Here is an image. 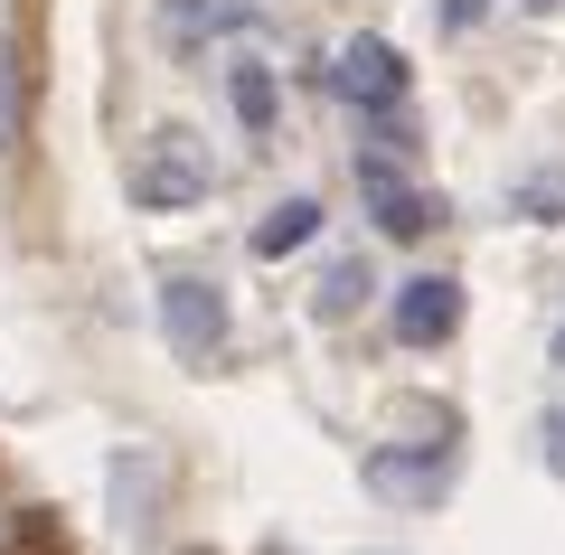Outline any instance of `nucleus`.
Masks as SVG:
<instances>
[{
    "label": "nucleus",
    "instance_id": "obj_4",
    "mask_svg": "<svg viewBox=\"0 0 565 555\" xmlns=\"http://www.w3.org/2000/svg\"><path fill=\"white\" fill-rule=\"evenodd\" d=\"M255 20H264V0H161V47L199 57L217 39H245Z\"/></svg>",
    "mask_w": 565,
    "mask_h": 555
},
{
    "label": "nucleus",
    "instance_id": "obj_11",
    "mask_svg": "<svg viewBox=\"0 0 565 555\" xmlns=\"http://www.w3.org/2000/svg\"><path fill=\"white\" fill-rule=\"evenodd\" d=\"M537 442H546V471L565 480V405H546V424H537Z\"/></svg>",
    "mask_w": 565,
    "mask_h": 555
},
{
    "label": "nucleus",
    "instance_id": "obj_12",
    "mask_svg": "<svg viewBox=\"0 0 565 555\" xmlns=\"http://www.w3.org/2000/svg\"><path fill=\"white\" fill-rule=\"evenodd\" d=\"M0 132H10V57H0Z\"/></svg>",
    "mask_w": 565,
    "mask_h": 555
},
{
    "label": "nucleus",
    "instance_id": "obj_7",
    "mask_svg": "<svg viewBox=\"0 0 565 555\" xmlns=\"http://www.w3.org/2000/svg\"><path fill=\"white\" fill-rule=\"evenodd\" d=\"M444 480H452V452H444V442H424V452L377 442V452H367V490H386V499H434Z\"/></svg>",
    "mask_w": 565,
    "mask_h": 555
},
{
    "label": "nucleus",
    "instance_id": "obj_13",
    "mask_svg": "<svg viewBox=\"0 0 565 555\" xmlns=\"http://www.w3.org/2000/svg\"><path fill=\"white\" fill-rule=\"evenodd\" d=\"M10 546H20V517H10V509H0V555H10Z\"/></svg>",
    "mask_w": 565,
    "mask_h": 555
},
{
    "label": "nucleus",
    "instance_id": "obj_8",
    "mask_svg": "<svg viewBox=\"0 0 565 555\" xmlns=\"http://www.w3.org/2000/svg\"><path fill=\"white\" fill-rule=\"evenodd\" d=\"M311 236H321V207H311V199H274V207H264V226H255V255L282 264V255H302Z\"/></svg>",
    "mask_w": 565,
    "mask_h": 555
},
{
    "label": "nucleus",
    "instance_id": "obj_2",
    "mask_svg": "<svg viewBox=\"0 0 565 555\" xmlns=\"http://www.w3.org/2000/svg\"><path fill=\"white\" fill-rule=\"evenodd\" d=\"M161 330L180 357H217L226 349V292L207 274H170L161 282Z\"/></svg>",
    "mask_w": 565,
    "mask_h": 555
},
{
    "label": "nucleus",
    "instance_id": "obj_14",
    "mask_svg": "<svg viewBox=\"0 0 565 555\" xmlns=\"http://www.w3.org/2000/svg\"><path fill=\"white\" fill-rule=\"evenodd\" d=\"M556 367H565V320H556Z\"/></svg>",
    "mask_w": 565,
    "mask_h": 555
},
{
    "label": "nucleus",
    "instance_id": "obj_9",
    "mask_svg": "<svg viewBox=\"0 0 565 555\" xmlns=\"http://www.w3.org/2000/svg\"><path fill=\"white\" fill-rule=\"evenodd\" d=\"M226 104H236V122H245V132H274V114H282L274 66H264V57H236V66H226Z\"/></svg>",
    "mask_w": 565,
    "mask_h": 555
},
{
    "label": "nucleus",
    "instance_id": "obj_6",
    "mask_svg": "<svg viewBox=\"0 0 565 555\" xmlns=\"http://www.w3.org/2000/svg\"><path fill=\"white\" fill-rule=\"evenodd\" d=\"M452 330H462V282L452 274H415L396 292V339L405 349H444Z\"/></svg>",
    "mask_w": 565,
    "mask_h": 555
},
{
    "label": "nucleus",
    "instance_id": "obj_5",
    "mask_svg": "<svg viewBox=\"0 0 565 555\" xmlns=\"http://www.w3.org/2000/svg\"><path fill=\"white\" fill-rule=\"evenodd\" d=\"M359 199L377 207V226H386V236H424V226L444 217V207H434V199L415 189V179L396 170V151H367V160H359Z\"/></svg>",
    "mask_w": 565,
    "mask_h": 555
},
{
    "label": "nucleus",
    "instance_id": "obj_1",
    "mask_svg": "<svg viewBox=\"0 0 565 555\" xmlns=\"http://www.w3.org/2000/svg\"><path fill=\"white\" fill-rule=\"evenodd\" d=\"M217 189V151H207L189 122H161V132L132 151V207H199Z\"/></svg>",
    "mask_w": 565,
    "mask_h": 555
},
{
    "label": "nucleus",
    "instance_id": "obj_10",
    "mask_svg": "<svg viewBox=\"0 0 565 555\" xmlns=\"http://www.w3.org/2000/svg\"><path fill=\"white\" fill-rule=\"evenodd\" d=\"M367 292H377V274H367V255H340V264L321 274V292H311V311H321V320H349V311H359Z\"/></svg>",
    "mask_w": 565,
    "mask_h": 555
},
{
    "label": "nucleus",
    "instance_id": "obj_3",
    "mask_svg": "<svg viewBox=\"0 0 565 555\" xmlns=\"http://www.w3.org/2000/svg\"><path fill=\"white\" fill-rule=\"evenodd\" d=\"M330 85H340L359 114H396V104H405V57L386 39H349L340 57H330Z\"/></svg>",
    "mask_w": 565,
    "mask_h": 555
}]
</instances>
